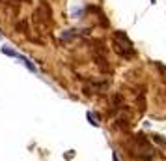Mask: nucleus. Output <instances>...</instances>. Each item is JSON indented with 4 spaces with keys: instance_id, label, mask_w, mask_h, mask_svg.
Listing matches in <instances>:
<instances>
[{
    "instance_id": "obj_3",
    "label": "nucleus",
    "mask_w": 166,
    "mask_h": 161,
    "mask_svg": "<svg viewBox=\"0 0 166 161\" xmlns=\"http://www.w3.org/2000/svg\"><path fill=\"white\" fill-rule=\"evenodd\" d=\"M86 116H88V120H90V124H92V126H99V122H97V120H95V116H93V114H92V112H88V114H86Z\"/></svg>"
},
{
    "instance_id": "obj_2",
    "label": "nucleus",
    "mask_w": 166,
    "mask_h": 161,
    "mask_svg": "<svg viewBox=\"0 0 166 161\" xmlns=\"http://www.w3.org/2000/svg\"><path fill=\"white\" fill-rule=\"evenodd\" d=\"M0 51H2V55H6V56H13V58H17V55L19 52L17 51H13V49H9V47H0Z\"/></svg>"
},
{
    "instance_id": "obj_5",
    "label": "nucleus",
    "mask_w": 166,
    "mask_h": 161,
    "mask_svg": "<svg viewBox=\"0 0 166 161\" xmlns=\"http://www.w3.org/2000/svg\"><path fill=\"white\" fill-rule=\"evenodd\" d=\"M149 2H157V0H149Z\"/></svg>"
},
{
    "instance_id": "obj_4",
    "label": "nucleus",
    "mask_w": 166,
    "mask_h": 161,
    "mask_svg": "<svg viewBox=\"0 0 166 161\" xmlns=\"http://www.w3.org/2000/svg\"><path fill=\"white\" fill-rule=\"evenodd\" d=\"M112 159H114V161H119V159H118V156H116V154H114V157H112Z\"/></svg>"
},
{
    "instance_id": "obj_1",
    "label": "nucleus",
    "mask_w": 166,
    "mask_h": 161,
    "mask_svg": "<svg viewBox=\"0 0 166 161\" xmlns=\"http://www.w3.org/2000/svg\"><path fill=\"white\" fill-rule=\"evenodd\" d=\"M17 58H19L21 62H23V64H24V66H26L30 71H37V69H36V66H34V64H32V62H30L26 56H23V55H17Z\"/></svg>"
}]
</instances>
